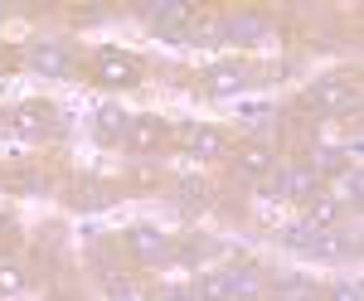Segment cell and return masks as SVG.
Returning a JSON list of instances; mask_svg holds the SVG:
<instances>
[{"mask_svg": "<svg viewBox=\"0 0 364 301\" xmlns=\"http://www.w3.org/2000/svg\"><path fill=\"white\" fill-rule=\"evenodd\" d=\"M311 112H321V117H345V112H355L360 102V93H355V83L345 78H321L306 88V97H301Z\"/></svg>", "mask_w": 364, "mask_h": 301, "instance_id": "6da1fadb", "label": "cell"}, {"mask_svg": "<svg viewBox=\"0 0 364 301\" xmlns=\"http://www.w3.org/2000/svg\"><path fill=\"white\" fill-rule=\"evenodd\" d=\"M161 137H166V122H161V117H132V127H127V146H132V151H141V156H146V151H156V146H161Z\"/></svg>", "mask_w": 364, "mask_h": 301, "instance_id": "52a82bcc", "label": "cell"}, {"mask_svg": "<svg viewBox=\"0 0 364 301\" xmlns=\"http://www.w3.org/2000/svg\"><path fill=\"white\" fill-rule=\"evenodd\" d=\"M311 297H316L311 277H282L277 287H272V301H311Z\"/></svg>", "mask_w": 364, "mask_h": 301, "instance_id": "ac0fdd59", "label": "cell"}, {"mask_svg": "<svg viewBox=\"0 0 364 301\" xmlns=\"http://www.w3.org/2000/svg\"><path fill=\"white\" fill-rule=\"evenodd\" d=\"M49 122H54V107H49V102H20V107L10 112V132H15L20 141L44 137Z\"/></svg>", "mask_w": 364, "mask_h": 301, "instance_id": "7a4b0ae2", "label": "cell"}, {"mask_svg": "<svg viewBox=\"0 0 364 301\" xmlns=\"http://www.w3.org/2000/svg\"><path fill=\"white\" fill-rule=\"evenodd\" d=\"M306 228H336L340 223V199H331V194H316V199H311L306 204Z\"/></svg>", "mask_w": 364, "mask_h": 301, "instance_id": "30bf717a", "label": "cell"}, {"mask_svg": "<svg viewBox=\"0 0 364 301\" xmlns=\"http://www.w3.org/2000/svg\"><path fill=\"white\" fill-rule=\"evenodd\" d=\"M166 301H195V292H170Z\"/></svg>", "mask_w": 364, "mask_h": 301, "instance_id": "83f0119b", "label": "cell"}, {"mask_svg": "<svg viewBox=\"0 0 364 301\" xmlns=\"http://www.w3.org/2000/svg\"><path fill=\"white\" fill-rule=\"evenodd\" d=\"M25 292V268L15 258H0V297H20Z\"/></svg>", "mask_w": 364, "mask_h": 301, "instance_id": "d6986e66", "label": "cell"}, {"mask_svg": "<svg viewBox=\"0 0 364 301\" xmlns=\"http://www.w3.org/2000/svg\"><path fill=\"white\" fill-rule=\"evenodd\" d=\"M151 20H156V29H161L166 39H180V25L190 20V10H185V5H151Z\"/></svg>", "mask_w": 364, "mask_h": 301, "instance_id": "7c38bea8", "label": "cell"}, {"mask_svg": "<svg viewBox=\"0 0 364 301\" xmlns=\"http://www.w3.org/2000/svg\"><path fill=\"white\" fill-rule=\"evenodd\" d=\"M224 34H228V39H243V44H262V39H267V20L243 15V20H228Z\"/></svg>", "mask_w": 364, "mask_h": 301, "instance_id": "4fadbf2b", "label": "cell"}, {"mask_svg": "<svg viewBox=\"0 0 364 301\" xmlns=\"http://www.w3.org/2000/svg\"><path fill=\"white\" fill-rule=\"evenodd\" d=\"M204 199H209V185H204L199 175H190V180H180V204H185V209H199Z\"/></svg>", "mask_w": 364, "mask_h": 301, "instance_id": "44dd1931", "label": "cell"}, {"mask_svg": "<svg viewBox=\"0 0 364 301\" xmlns=\"http://www.w3.org/2000/svg\"><path fill=\"white\" fill-rule=\"evenodd\" d=\"M107 292H112L117 301H136V292H132V282H127V277H107Z\"/></svg>", "mask_w": 364, "mask_h": 301, "instance_id": "cb8c5ba5", "label": "cell"}, {"mask_svg": "<svg viewBox=\"0 0 364 301\" xmlns=\"http://www.w3.org/2000/svg\"><path fill=\"white\" fill-rule=\"evenodd\" d=\"M243 83H248V73H243L238 63H214V68L204 73V88H209L214 97H228V93H238Z\"/></svg>", "mask_w": 364, "mask_h": 301, "instance_id": "9c48e42d", "label": "cell"}, {"mask_svg": "<svg viewBox=\"0 0 364 301\" xmlns=\"http://www.w3.org/2000/svg\"><path fill=\"white\" fill-rule=\"evenodd\" d=\"M257 199H267V204L287 199V194H282V180H267V185H257Z\"/></svg>", "mask_w": 364, "mask_h": 301, "instance_id": "d4e9b609", "label": "cell"}, {"mask_svg": "<svg viewBox=\"0 0 364 301\" xmlns=\"http://www.w3.org/2000/svg\"><path fill=\"white\" fill-rule=\"evenodd\" d=\"M127 127H132V117H127V107H97V132H102V137L107 141H122L127 137Z\"/></svg>", "mask_w": 364, "mask_h": 301, "instance_id": "2e32d148", "label": "cell"}, {"mask_svg": "<svg viewBox=\"0 0 364 301\" xmlns=\"http://www.w3.org/2000/svg\"><path fill=\"white\" fill-rule=\"evenodd\" d=\"M97 78L117 83V88H132V83L141 78V68H136V58H132V54H122V49H102V54H97Z\"/></svg>", "mask_w": 364, "mask_h": 301, "instance_id": "3957f363", "label": "cell"}, {"mask_svg": "<svg viewBox=\"0 0 364 301\" xmlns=\"http://www.w3.org/2000/svg\"><path fill=\"white\" fill-rule=\"evenodd\" d=\"M311 258H340V253H350V243L340 238L336 228H316L311 233V248H306Z\"/></svg>", "mask_w": 364, "mask_h": 301, "instance_id": "9a60e30c", "label": "cell"}, {"mask_svg": "<svg viewBox=\"0 0 364 301\" xmlns=\"http://www.w3.org/2000/svg\"><path fill=\"white\" fill-rule=\"evenodd\" d=\"M127 248L136 253L141 263H161L166 258V233L156 223H136V228H127Z\"/></svg>", "mask_w": 364, "mask_h": 301, "instance_id": "277c9868", "label": "cell"}, {"mask_svg": "<svg viewBox=\"0 0 364 301\" xmlns=\"http://www.w3.org/2000/svg\"><path fill=\"white\" fill-rule=\"evenodd\" d=\"M262 287H267V277H262V268H252V263L228 273V301H257Z\"/></svg>", "mask_w": 364, "mask_h": 301, "instance_id": "8992f818", "label": "cell"}, {"mask_svg": "<svg viewBox=\"0 0 364 301\" xmlns=\"http://www.w3.org/2000/svg\"><path fill=\"white\" fill-rule=\"evenodd\" d=\"M58 301H63V297H58Z\"/></svg>", "mask_w": 364, "mask_h": 301, "instance_id": "f546056e", "label": "cell"}, {"mask_svg": "<svg viewBox=\"0 0 364 301\" xmlns=\"http://www.w3.org/2000/svg\"><path fill=\"white\" fill-rule=\"evenodd\" d=\"M29 68L44 73V78H63V73L73 68V58H68L63 44H34V49H29Z\"/></svg>", "mask_w": 364, "mask_h": 301, "instance_id": "5b68a950", "label": "cell"}, {"mask_svg": "<svg viewBox=\"0 0 364 301\" xmlns=\"http://www.w3.org/2000/svg\"><path fill=\"white\" fill-rule=\"evenodd\" d=\"M336 301H364L360 282H345V287H336Z\"/></svg>", "mask_w": 364, "mask_h": 301, "instance_id": "484cf974", "label": "cell"}, {"mask_svg": "<svg viewBox=\"0 0 364 301\" xmlns=\"http://www.w3.org/2000/svg\"><path fill=\"white\" fill-rule=\"evenodd\" d=\"M238 170L252 175V180L267 175V170H272V146H243V151H238Z\"/></svg>", "mask_w": 364, "mask_h": 301, "instance_id": "5bb4252c", "label": "cell"}, {"mask_svg": "<svg viewBox=\"0 0 364 301\" xmlns=\"http://www.w3.org/2000/svg\"><path fill=\"white\" fill-rule=\"evenodd\" d=\"M340 165H345V151L340 146H321V151H311V161H306V170L321 180V175H336Z\"/></svg>", "mask_w": 364, "mask_h": 301, "instance_id": "e0dca14e", "label": "cell"}, {"mask_svg": "<svg viewBox=\"0 0 364 301\" xmlns=\"http://www.w3.org/2000/svg\"><path fill=\"white\" fill-rule=\"evenodd\" d=\"M195 301H228V273H204L195 287Z\"/></svg>", "mask_w": 364, "mask_h": 301, "instance_id": "ffe728a7", "label": "cell"}, {"mask_svg": "<svg viewBox=\"0 0 364 301\" xmlns=\"http://www.w3.org/2000/svg\"><path fill=\"white\" fill-rule=\"evenodd\" d=\"M102 199H107V194H102V190H87V194H83V209H97Z\"/></svg>", "mask_w": 364, "mask_h": 301, "instance_id": "4316f807", "label": "cell"}, {"mask_svg": "<svg viewBox=\"0 0 364 301\" xmlns=\"http://www.w3.org/2000/svg\"><path fill=\"white\" fill-rule=\"evenodd\" d=\"M0 73H5V54H0Z\"/></svg>", "mask_w": 364, "mask_h": 301, "instance_id": "f1b7e54d", "label": "cell"}, {"mask_svg": "<svg viewBox=\"0 0 364 301\" xmlns=\"http://www.w3.org/2000/svg\"><path fill=\"white\" fill-rule=\"evenodd\" d=\"M185 146L195 156H219L224 151V132H214V127H185Z\"/></svg>", "mask_w": 364, "mask_h": 301, "instance_id": "8fae6325", "label": "cell"}, {"mask_svg": "<svg viewBox=\"0 0 364 301\" xmlns=\"http://www.w3.org/2000/svg\"><path fill=\"white\" fill-rule=\"evenodd\" d=\"M311 233H316V228H306V223H291V228H282V243L296 248V253H306V248H311Z\"/></svg>", "mask_w": 364, "mask_h": 301, "instance_id": "7402d4cb", "label": "cell"}, {"mask_svg": "<svg viewBox=\"0 0 364 301\" xmlns=\"http://www.w3.org/2000/svg\"><path fill=\"white\" fill-rule=\"evenodd\" d=\"M282 194H287V199H301V204H311V199L321 194V180L311 175L306 165H291V170L282 175Z\"/></svg>", "mask_w": 364, "mask_h": 301, "instance_id": "ba28073f", "label": "cell"}, {"mask_svg": "<svg viewBox=\"0 0 364 301\" xmlns=\"http://www.w3.org/2000/svg\"><path fill=\"white\" fill-rule=\"evenodd\" d=\"M340 185H345V194H350V204H360V199H364V175H360V170L340 175Z\"/></svg>", "mask_w": 364, "mask_h": 301, "instance_id": "603a6c76", "label": "cell"}]
</instances>
